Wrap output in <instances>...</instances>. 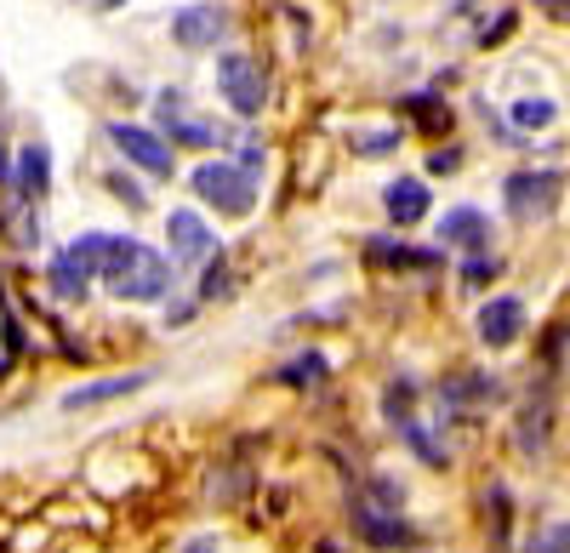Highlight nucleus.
<instances>
[{
	"mask_svg": "<svg viewBox=\"0 0 570 553\" xmlns=\"http://www.w3.org/2000/svg\"><path fill=\"white\" fill-rule=\"evenodd\" d=\"M171 257L155 251V246H142L131 235H109V251H104V268H98V280L109 286V297L120 303H160L171 292Z\"/></svg>",
	"mask_w": 570,
	"mask_h": 553,
	"instance_id": "f257e3e1",
	"label": "nucleus"
},
{
	"mask_svg": "<svg viewBox=\"0 0 570 553\" xmlns=\"http://www.w3.org/2000/svg\"><path fill=\"white\" fill-rule=\"evenodd\" d=\"M195 195L217 211V217H252L257 211V177L240 166V160H200L188 171Z\"/></svg>",
	"mask_w": 570,
	"mask_h": 553,
	"instance_id": "f03ea898",
	"label": "nucleus"
},
{
	"mask_svg": "<svg viewBox=\"0 0 570 553\" xmlns=\"http://www.w3.org/2000/svg\"><path fill=\"white\" fill-rule=\"evenodd\" d=\"M217 91H223V103L240 115V120H257L263 103H268V75L252 52H223L217 58Z\"/></svg>",
	"mask_w": 570,
	"mask_h": 553,
	"instance_id": "7ed1b4c3",
	"label": "nucleus"
},
{
	"mask_svg": "<svg viewBox=\"0 0 570 553\" xmlns=\"http://www.w3.org/2000/svg\"><path fill=\"white\" fill-rule=\"evenodd\" d=\"M104 131H109V144L126 155V166H137L142 177H171V171H177V155H171V144H166V137H160L155 126L109 120Z\"/></svg>",
	"mask_w": 570,
	"mask_h": 553,
	"instance_id": "20e7f679",
	"label": "nucleus"
},
{
	"mask_svg": "<svg viewBox=\"0 0 570 553\" xmlns=\"http://www.w3.org/2000/svg\"><path fill=\"white\" fill-rule=\"evenodd\" d=\"M212 251H217V235H212V223H206L200 211L177 206V211L166 217V257H171V268H200V263H206Z\"/></svg>",
	"mask_w": 570,
	"mask_h": 553,
	"instance_id": "39448f33",
	"label": "nucleus"
},
{
	"mask_svg": "<svg viewBox=\"0 0 570 553\" xmlns=\"http://www.w3.org/2000/svg\"><path fill=\"white\" fill-rule=\"evenodd\" d=\"M354 531H360L371 547H383V553L422 542V531H416L400 508H376V502H365V496H354Z\"/></svg>",
	"mask_w": 570,
	"mask_h": 553,
	"instance_id": "423d86ee",
	"label": "nucleus"
},
{
	"mask_svg": "<svg viewBox=\"0 0 570 553\" xmlns=\"http://www.w3.org/2000/svg\"><path fill=\"white\" fill-rule=\"evenodd\" d=\"M553 195H559V171H513L502 182V200H508V217L519 223H537L553 211Z\"/></svg>",
	"mask_w": 570,
	"mask_h": 553,
	"instance_id": "0eeeda50",
	"label": "nucleus"
},
{
	"mask_svg": "<svg viewBox=\"0 0 570 553\" xmlns=\"http://www.w3.org/2000/svg\"><path fill=\"white\" fill-rule=\"evenodd\" d=\"M228 34V12L217 7V0H200V7H183L171 18V40L188 46V52H206V46H217Z\"/></svg>",
	"mask_w": 570,
	"mask_h": 553,
	"instance_id": "6e6552de",
	"label": "nucleus"
},
{
	"mask_svg": "<svg viewBox=\"0 0 570 553\" xmlns=\"http://www.w3.org/2000/svg\"><path fill=\"white\" fill-rule=\"evenodd\" d=\"M440 246L445 251H491V217L480 211V206H456V211H445L440 217Z\"/></svg>",
	"mask_w": 570,
	"mask_h": 553,
	"instance_id": "1a4fd4ad",
	"label": "nucleus"
},
{
	"mask_svg": "<svg viewBox=\"0 0 570 553\" xmlns=\"http://www.w3.org/2000/svg\"><path fill=\"white\" fill-rule=\"evenodd\" d=\"M519 337H525V303L519 297H491L480 308V343L485 348H513Z\"/></svg>",
	"mask_w": 570,
	"mask_h": 553,
	"instance_id": "9d476101",
	"label": "nucleus"
},
{
	"mask_svg": "<svg viewBox=\"0 0 570 553\" xmlns=\"http://www.w3.org/2000/svg\"><path fill=\"white\" fill-rule=\"evenodd\" d=\"M155 372H115V377H98V383H80L63 394V411H91V405H109V399H126L137 388H149Z\"/></svg>",
	"mask_w": 570,
	"mask_h": 553,
	"instance_id": "9b49d317",
	"label": "nucleus"
},
{
	"mask_svg": "<svg viewBox=\"0 0 570 553\" xmlns=\"http://www.w3.org/2000/svg\"><path fill=\"white\" fill-rule=\"evenodd\" d=\"M12 182H18V200L40 206L46 195H52V149H46V144H23L18 160H12Z\"/></svg>",
	"mask_w": 570,
	"mask_h": 553,
	"instance_id": "f8f14e48",
	"label": "nucleus"
},
{
	"mask_svg": "<svg viewBox=\"0 0 570 553\" xmlns=\"http://www.w3.org/2000/svg\"><path fill=\"white\" fill-rule=\"evenodd\" d=\"M383 206H389V223L394 228H416L428 217V182L422 177H394L383 189Z\"/></svg>",
	"mask_w": 570,
	"mask_h": 553,
	"instance_id": "ddd939ff",
	"label": "nucleus"
},
{
	"mask_svg": "<svg viewBox=\"0 0 570 553\" xmlns=\"http://www.w3.org/2000/svg\"><path fill=\"white\" fill-rule=\"evenodd\" d=\"M46 280H52V292H58L63 303H80V297L91 292V280H98V274H91V268H86V263H80V257L63 246L52 263H46Z\"/></svg>",
	"mask_w": 570,
	"mask_h": 553,
	"instance_id": "4468645a",
	"label": "nucleus"
},
{
	"mask_svg": "<svg viewBox=\"0 0 570 553\" xmlns=\"http://www.w3.org/2000/svg\"><path fill=\"white\" fill-rule=\"evenodd\" d=\"M365 257H371L376 268H434L445 251H416V246H405V240H365Z\"/></svg>",
	"mask_w": 570,
	"mask_h": 553,
	"instance_id": "2eb2a0df",
	"label": "nucleus"
},
{
	"mask_svg": "<svg viewBox=\"0 0 570 553\" xmlns=\"http://www.w3.org/2000/svg\"><path fill=\"white\" fill-rule=\"evenodd\" d=\"M331 377V359L320 354V348H308V354H297V359H285L279 372H274V383H285V388H320Z\"/></svg>",
	"mask_w": 570,
	"mask_h": 553,
	"instance_id": "dca6fc26",
	"label": "nucleus"
},
{
	"mask_svg": "<svg viewBox=\"0 0 570 553\" xmlns=\"http://www.w3.org/2000/svg\"><path fill=\"white\" fill-rule=\"evenodd\" d=\"M553 115H559L553 98H519V103L508 109V120H513V126H525V131H548Z\"/></svg>",
	"mask_w": 570,
	"mask_h": 553,
	"instance_id": "f3484780",
	"label": "nucleus"
},
{
	"mask_svg": "<svg viewBox=\"0 0 570 553\" xmlns=\"http://www.w3.org/2000/svg\"><path fill=\"white\" fill-rule=\"evenodd\" d=\"M548 428H553V411H548V405H542V411H525V417H519V451L537 456V451L548 445Z\"/></svg>",
	"mask_w": 570,
	"mask_h": 553,
	"instance_id": "a211bd4d",
	"label": "nucleus"
},
{
	"mask_svg": "<svg viewBox=\"0 0 570 553\" xmlns=\"http://www.w3.org/2000/svg\"><path fill=\"white\" fill-rule=\"evenodd\" d=\"M400 434H405V445H411V451L422 456V463H434V468H445V445H440L434 434H428V428H422L416 417H405V423H400Z\"/></svg>",
	"mask_w": 570,
	"mask_h": 553,
	"instance_id": "6ab92c4d",
	"label": "nucleus"
},
{
	"mask_svg": "<svg viewBox=\"0 0 570 553\" xmlns=\"http://www.w3.org/2000/svg\"><path fill=\"white\" fill-rule=\"evenodd\" d=\"M212 297H228V263H223V246L206 257V274H200V303Z\"/></svg>",
	"mask_w": 570,
	"mask_h": 553,
	"instance_id": "aec40b11",
	"label": "nucleus"
},
{
	"mask_svg": "<svg viewBox=\"0 0 570 553\" xmlns=\"http://www.w3.org/2000/svg\"><path fill=\"white\" fill-rule=\"evenodd\" d=\"M525 553H570V520L542 525V531L531 536V547H525Z\"/></svg>",
	"mask_w": 570,
	"mask_h": 553,
	"instance_id": "412c9836",
	"label": "nucleus"
},
{
	"mask_svg": "<svg viewBox=\"0 0 570 553\" xmlns=\"http://www.w3.org/2000/svg\"><path fill=\"white\" fill-rule=\"evenodd\" d=\"M497 274H502V257L473 251V257L462 263V286H485V280H497Z\"/></svg>",
	"mask_w": 570,
	"mask_h": 553,
	"instance_id": "4be33fe9",
	"label": "nucleus"
},
{
	"mask_svg": "<svg viewBox=\"0 0 570 553\" xmlns=\"http://www.w3.org/2000/svg\"><path fill=\"white\" fill-rule=\"evenodd\" d=\"M411 405H416V388H411V383H394V388L383 394V411H389V423H405V417H411Z\"/></svg>",
	"mask_w": 570,
	"mask_h": 553,
	"instance_id": "5701e85b",
	"label": "nucleus"
},
{
	"mask_svg": "<svg viewBox=\"0 0 570 553\" xmlns=\"http://www.w3.org/2000/svg\"><path fill=\"white\" fill-rule=\"evenodd\" d=\"M400 144V131H371V137H354V149L360 155H383V149H394Z\"/></svg>",
	"mask_w": 570,
	"mask_h": 553,
	"instance_id": "b1692460",
	"label": "nucleus"
},
{
	"mask_svg": "<svg viewBox=\"0 0 570 553\" xmlns=\"http://www.w3.org/2000/svg\"><path fill=\"white\" fill-rule=\"evenodd\" d=\"M513 23H519V12H502L497 23H485V34H480V46H502V40L513 34Z\"/></svg>",
	"mask_w": 570,
	"mask_h": 553,
	"instance_id": "393cba45",
	"label": "nucleus"
},
{
	"mask_svg": "<svg viewBox=\"0 0 570 553\" xmlns=\"http://www.w3.org/2000/svg\"><path fill=\"white\" fill-rule=\"evenodd\" d=\"M462 166V149H440V155H428V171H440V177H451Z\"/></svg>",
	"mask_w": 570,
	"mask_h": 553,
	"instance_id": "a878e982",
	"label": "nucleus"
},
{
	"mask_svg": "<svg viewBox=\"0 0 570 553\" xmlns=\"http://www.w3.org/2000/svg\"><path fill=\"white\" fill-rule=\"evenodd\" d=\"M109 189H115V195H120L126 206H137V211L149 206V200H142V189H137V182H126V177H109Z\"/></svg>",
	"mask_w": 570,
	"mask_h": 553,
	"instance_id": "bb28decb",
	"label": "nucleus"
},
{
	"mask_svg": "<svg viewBox=\"0 0 570 553\" xmlns=\"http://www.w3.org/2000/svg\"><path fill=\"white\" fill-rule=\"evenodd\" d=\"M188 314H195V303H177V308H166V326H183Z\"/></svg>",
	"mask_w": 570,
	"mask_h": 553,
	"instance_id": "cd10ccee",
	"label": "nucleus"
},
{
	"mask_svg": "<svg viewBox=\"0 0 570 553\" xmlns=\"http://www.w3.org/2000/svg\"><path fill=\"white\" fill-rule=\"evenodd\" d=\"M86 7H91V12H120L126 0H86Z\"/></svg>",
	"mask_w": 570,
	"mask_h": 553,
	"instance_id": "c85d7f7f",
	"label": "nucleus"
},
{
	"mask_svg": "<svg viewBox=\"0 0 570 553\" xmlns=\"http://www.w3.org/2000/svg\"><path fill=\"white\" fill-rule=\"evenodd\" d=\"M314 553H343V542H331V536H325V542H314Z\"/></svg>",
	"mask_w": 570,
	"mask_h": 553,
	"instance_id": "c756f323",
	"label": "nucleus"
},
{
	"mask_svg": "<svg viewBox=\"0 0 570 553\" xmlns=\"http://www.w3.org/2000/svg\"><path fill=\"white\" fill-rule=\"evenodd\" d=\"M0 182H12V160H7V149H0Z\"/></svg>",
	"mask_w": 570,
	"mask_h": 553,
	"instance_id": "7c9ffc66",
	"label": "nucleus"
},
{
	"mask_svg": "<svg viewBox=\"0 0 570 553\" xmlns=\"http://www.w3.org/2000/svg\"><path fill=\"white\" fill-rule=\"evenodd\" d=\"M183 553H212V542H188Z\"/></svg>",
	"mask_w": 570,
	"mask_h": 553,
	"instance_id": "2f4dec72",
	"label": "nucleus"
}]
</instances>
